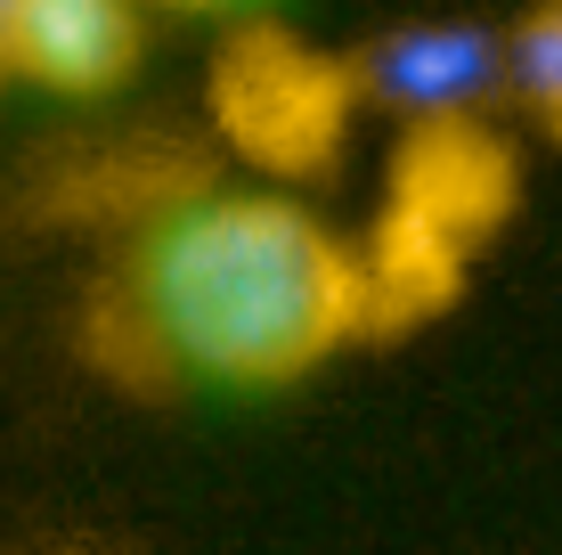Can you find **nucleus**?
Returning a JSON list of instances; mask_svg holds the SVG:
<instances>
[{"instance_id":"nucleus-7","label":"nucleus","mask_w":562,"mask_h":555,"mask_svg":"<svg viewBox=\"0 0 562 555\" xmlns=\"http://www.w3.org/2000/svg\"><path fill=\"white\" fill-rule=\"evenodd\" d=\"M147 9H180V16H254L261 0H147Z\"/></svg>"},{"instance_id":"nucleus-2","label":"nucleus","mask_w":562,"mask_h":555,"mask_svg":"<svg viewBox=\"0 0 562 555\" xmlns=\"http://www.w3.org/2000/svg\"><path fill=\"white\" fill-rule=\"evenodd\" d=\"M351 107H359L351 57L310 49L285 25H237L221 42V57H212V123L269 180L335 164Z\"/></svg>"},{"instance_id":"nucleus-3","label":"nucleus","mask_w":562,"mask_h":555,"mask_svg":"<svg viewBox=\"0 0 562 555\" xmlns=\"http://www.w3.org/2000/svg\"><path fill=\"white\" fill-rule=\"evenodd\" d=\"M514 197V164L497 156V140L473 123H424L416 131V156L400 164V197H392V221H383V245L375 262V302L392 295H449L464 245L481 237Z\"/></svg>"},{"instance_id":"nucleus-1","label":"nucleus","mask_w":562,"mask_h":555,"mask_svg":"<svg viewBox=\"0 0 562 555\" xmlns=\"http://www.w3.org/2000/svg\"><path fill=\"white\" fill-rule=\"evenodd\" d=\"M131 335L171 376L278 392L383 319L375 262L285 188H204L139 229L123 262Z\"/></svg>"},{"instance_id":"nucleus-6","label":"nucleus","mask_w":562,"mask_h":555,"mask_svg":"<svg viewBox=\"0 0 562 555\" xmlns=\"http://www.w3.org/2000/svg\"><path fill=\"white\" fill-rule=\"evenodd\" d=\"M506 99L562 147V0H530L506 25Z\"/></svg>"},{"instance_id":"nucleus-5","label":"nucleus","mask_w":562,"mask_h":555,"mask_svg":"<svg viewBox=\"0 0 562 555\" xmlns=\"http://www.w3.org/2000/svg\"><path fill=\"white\" fill-rule=\"evenodd\" d=\"M147 0H0V74L57 99H99L139 66Z\"/></svg>"},{"instance_id":"nucleus-4","label":"nucleus","mask_w":562,"mask_h":555,"mask_svg":"<svg viewBox=\"0 0 562 555\" xmlns=\"http://www.w3.org/2000/svg\"><path fill=\"white\" fill-rule=\"evenodd\" d=\"M359 107H383L400 123H473L506 99V33L473 16H408L351 49Z\"/></svg>"}]
</instances>
